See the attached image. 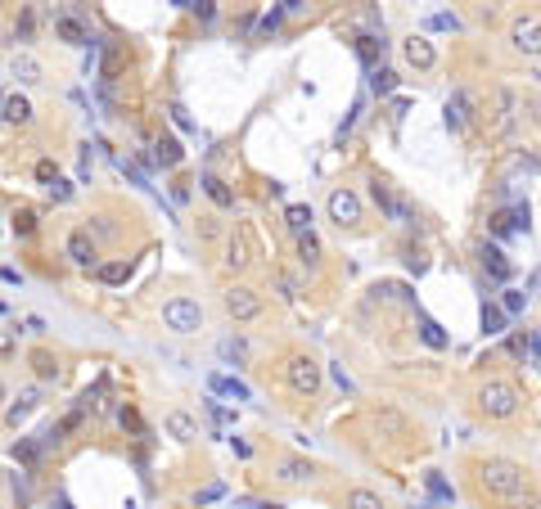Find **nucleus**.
<instances>
[{
  "mask_svg": "<svg viewBox=\"0 0 541 509\" xmlns=\"http://www.w3.org/2000/svg\"><path fill=\"white\" fill-rule=\"evenodd\" d=\"M478 487L506 509H537V496L528 491V478L514 460H483L478 464Z\"/></svg>",
  "mask_w": 541,
  "mask_h": 509,
  "instance_id": "obj_1",
  "label": "nucleus"
},
{
  "mask_svg": "<svg viewBox=\"0 0 541 509\" xmlns=\"http://www.w3.org/2000/svg\"><path fill=\"white\" fill-rule=\"evenodd\" d=\"M519 388H514L510 379H487L483 388H478V411L491 415V419H514L519 415Z\"/></svg>",
  "mask_w": 541,
  "mask_h": 509,
  "instance_id": "obj_2",
  "label": "nucleus"
},
{
  "mask_svg": "<svg viewBox=\"0 0 541 509\" xmlns=\"http://www.w3.org/2000/svg\"><path fill=\"white\" fill-rule=\"evenodd\" d=\"M163 325L171 333H199L203 329V307L194 302V297L176 293V297H167V302H163Z\"/></svg>",
  "mask_w": 541,
  "mask_h": 509,
  "instance_id": "obj_3",
  "label": "nucleus"
},
{
  "mask_svg": "<svg viewBox=\"0 0 541 509\" xmlns=\"http://www.w3.org/2000/svg\"><path fill=\"white\" fill-rule=\"evenodd\" d=\"M285 383H289L298 396H316V392H321V365H316L312 356L293 352L289 361H285Z\"/></svg>",
  "mask_w": 541,
  "mask_h": 509,
  "instance_id": "obj_4",
  "label": "nucleus"
},
{
  "mask_svg": "<svg viewBox=\"0 0 541 509\" xmlns=\"http://www.w3.org/2000/svg\"><path fill=\"white\" fill-rule=\"evenodd\" d=\"M510 41H514L519 55H541V18L519 14V18L510 23Z\"/></svg>",
  "mask_w": 541,
  "mask_h": 509,
  "instance_id": "obj_5",
  "label": "nucleus"
},
{
  "mask_svg": "<svg viewBox=\"0 0 541 509\" xmlns=\"http://www.w3.org/2000/svg\"><path fill=\"white\" fill-rule=\"evenodd\" d=\"M221 302H226V311L235 316L239 325H249V320L262 316V297H257L253 289H244V284H239V289H226V297H221Z\"/></svg>",
  "mask_w": 541,
  "mask_h": 509,
  "instance_id": "obj_6",
  "label": "nucleus"
},
{
  "mask_svg": "<svg viewBox=\"0 0 541 509\" xmlns=\"http://www.w3.org/2000/svg\"><path fill=\"white\" fill-rule=\"evenodd\" d=\"M329 217H334L338 226H356V221H361V198L352 190H334L329 194Z\"/></svg>",
  "mask_w": 541,
  "mask_h": 509,
  "instance_id": "obj_7",
  "label": "nucleus"
},
{
  "mask_svg": "<svg viewBox=\"0 0 541 509\" xmlns=\"http://www.w3.org/2000/svg\"><path fill=\"white\" fill-rule=\"evenodd\" d=\"M370 198H375L379 207H384V212H388L392 221H397V226H406V221H411V207H406V203H402V198L388 190L384 181H375V185H370Z\"/></svg>",
  "mask_w": 541,
  "mask_h": 509,
  "instance_id": "obj_8",
  "label": "nucleus"
},
{
  "mask_svg": "<svg viewBox=\"0 0 541 509\" xmlns=\"http://www.w3.org/2000/svg\"><path fill=\"white\" fill-rule=\"evenodd\" d=\"M68 262L72 266H86V270L95 266V239H91V230H72L68 234Z\"/></svg>",
  "mask_w": 541,
  "mask_h": 509,
  "instance_id": "obj_9",
  "label": "nucleus"
},
{
  "mask_svg": "<svg viewBox=\"0 0 541 509\" xmlns=\"http://www.w3.org/2000/svg\"><path fill=\"white\" fill-rule=\"evenodd\" d=\"M253 262V248H249V230H235V234H230V244H226V270H244V266H249Z\"/></svg>",
  "mask_w": 541,
  "mask_h": 509,
  "instance_id": "obj_10",
  "label": "nucleus"
},
{
  "mask_svg": "<svg viewBox=\"0 0 541 509\" xmlns=\"http://www.w3.org/2000/svg\"><path fill=\"white\" fill-rule=\"evenodd\" d=\"M469 118H474V95H469V91H456V95L447 99V127L460 131Z\"/></svg>",
  "mask_w": 541,
  "mask_h": 509,
  "instance_id": "obj_11",
  "label": "nucleus"
},
{
  "mask_svg": "<svg viewBox=\"0 0 541 509\" xmlns=\"http://www.w3.org/2000/svg\"><path fill=\"white\" fill-rule=\"evenodd\" d=\"M55 36H59V41H68V45H95L91 32H86L72 14H59V18H55Z\"/></svg>",
  "mask_w": 541,
  "mask_h": 509,
  "instance_id": "obj_12",
  "label": "nucleus"
},
{
  "mask_svg": "<svg viewBox=\"0 0 541 509\" xmlns=\"http://www.w3.org/2000/svg\"><path fill=\"white\" fill-rule=\"evenodd\" d=\"M199 185H203V194L212 198L217 207H226V212H230V207H235V190H230V185L221 181V176H212V171H207V176H203Z\"/></svg>",
  "mask_w": 541,
  "mask_h": 509,
  "instance_id": "obj_13",
  "label": "nucleus"
},
{
  "mask_svg": "<svg viewBox=\"0 0 541 509\" xmlns=\"http://www.w3.org/2000/svg\"><path fill=\"white\" fill-rule=\"evenodd\" d=\"M312 474H316L312 460H285L275 478H280V482H289V487H302V482H312Z\"/></svg>",
  "mask_w": 541,
  "mask_h": 509,
  "instance_id": "obj_14",
  "label": "nucleus"
},
{
  "mask_svg": "<svg viewBox=\"0 0 541 509\" xmlns=\"http://www.w3.org/2000/svg\"><path fill=\"white\" fill-rule=\"evenodd\" d=\"M36 406H41V388H23L18 392V401L9 406V424H23V419H28Z\"/></svg>",
  "mask_w": 541,
  "mask_h": 509,
  "instance_id": "obj_15",
  "label": "nucleus"
},
{
  "mask_svg": "<svg viewBox=\"0 0 541 509\" xmlns=\"http://www.w3.org/2000/svg\"><path fill=\"white\" fill-rule=\"evenodd\" d=\"M163 424H167V433H171V437H176V442H190L194 433H199V424H194V419H190L186 411H171V415L163 419Z\"/></svg>",
  "mask_w": 541,
  "mask_h": 509,
  "instance_id": "obj_16",
  "label": "nucleus"
},
{
  "mask_svg": "<svg viewBox=\"0 0 541 509\" xmlns=\"http://www.w3.org/2000/svg\"><path fill=\"white\" fill-rule=\"evenodd\" d=\"M28 361H32V370H36V374H41L45 383H59V361H55L50 352H45V347H36Z\"/></svg>",
  "mask_w": 541,
  "mask_h": 509,
  "instance_id": "obj_17",
  "label": "nucleus"
},
{
  "mask_svg": "<svg viewBox=\"0 0 541 509\" xmlns=\"http://www.w3.org/2000/svg\"><path fill=\"white\" fill-rule=\"evenodd\" d=\"M406 59H411L415 68H433V45L420 41V36H411V41H406Z\"/></svg>",
  "mask_w": 541,
  "mask_h": 509,
  "instance_id": "obj_18",
  "label": "nucleus"
},
{
  "mask_svg": "<svg viewBox=\"0 0 541 509\" xmlns=\"http://www.w3.org/2000/svg\"><path fill=\"white\" fill-rule=\"evenodd\" d=\"M14 77L23 86H36V81H41V64H36L32 55H14Z\"/></svg>",
  "mask_w": 541,
  "mask_h": 509,
  "instance_id": "obj_19",
  "label": "nucleus"
},
{
  "mask_svg": "<svg viewBox=\"0 0 541 509\" xmlns=\"http://www.w3.org/2000/svg\"><path fill=\"white\" fill-rule=\"evenodd\" d=\"M5 122H18V127H28V122H32V104H28L23 95H9V99H5Z\"/></svg>",
  "mask_w": 541,
  "mask_h": 509,
  "instance_id": "obj_20",
  "label": "nucleus"
},
{
  "mask_svg": "<svg viewBox=\"0 0 541 509\" xmlns=\"http://www.w3.org/2000/svg\"><path fill=\"white\" fill-rule=\"evenodd\" d=\"M483 266H487V270H491L496 280H510V262H506V253H501V248L483 244Z\"/></svg>",
  "mask_w": 541,
  "mask_h": 509,
  "instance_id": "obj_21",
  "label": "nucleus"
},
{
  "mask_svg": "<svg viewBox=\"0 0 541 509\" xmlns=\"http://www.w3.org/2000/svg\"><path fill=\"white\" fill-rule=\"evenodd\" d=\"M158 163H163V167H176L181 163V158H186V149H181L176 140H171V135H158Z\"/></svg>",
  "mask_w": 541,
  "mask_h": 509,
  "instance_id": "obj_22",
  "label": "nucleus"
},
{
  "mask_svg": "<svg viewBox=\"0 0 541 509\" xmlns=\"http://www.w3.org/2000/svg\"><path fill=\"white\" fill-rule=\"evenodd\" d=\"M289 230H298V239H302V234H312V207H302V203H293L289 207Z\"/></svg>",
  "mask_w": 541,
  "mask_h": 509,
  "instance_id": "obj_23",
  "label": "nucleus"
},
{
  "mask_svg": "<svg viewBox=\"0 0 541 509\" xmlns=\"http://www.w3.org/2000/svg\"><path fill=\"white\" fill-rule=\"evenodd\" d=\"M212 392H226V396H235V401H249V396H253L249 383H239V379H221V374L212 379Z\"/></svg>",
  "mask_w": 541,
  "mask_h": 509,
  "instance_id": "obj_24",
  "label": "nucleus"
},
{
  "mask_svg": "<svg viewBox=\"0 0 541 509\" xmlns=\"http://www.w3.org/2000/svg\"><path fill=\"white\" fill-rule=\"evenodd\" d=\"M348 509H384V501H379L375 491H365V487H352L348 491Z\"/></svg>",
  "mask_w": 541,
  "mask_h": 509,
  "instance_id": "obj_25",
  "label": "nucleus"
},
{
  "mask_svg": "<svg viewBox=\"0 0 541 509\" xmlns=\"http://www.w3.org/2000/svg\"><path fill=\"white\" fill-rule=\"evenodd\" d=\"M95 275H100L104 284H127L131 266H127V262H108V266H100V270H95Z\"/></svg>",
  "mask_w": 541,
  "mask_h": 509,
  "instance_id": "obj_26",
  "label": "nucleus"
},
{
  "mask_svg": "<svg viewBox=\"0 0 541 509\" xmlns=\"http://www.w3.org/2000/svg\"><path fill=\"white\" fill-rule=\"evenodd\" d=\"M420 338H424L428 347H447V333H442L438 320H428V316H420Z\"/></svg>",
  "mask_w": 541,
  "mask_h": 509,
  "instance_id": "obj_27",
  "label": "nucleus"
},
{
  "mask_svg": "<svg viewBox=\"0 0 541 509\" xmlns=\"http://www.w3.org/2000/svg\"><path fill=\"white\" fill-rule=\"evenodd\" d=\"M424 482H428V491H433V501H456V491H451L447 487V482H442V474H438V469H433V474H424Z\"/></svg>",
  "mask_w": 541,
  "mask_h": 509,
  "instance_id": "obj_28",
  "label": "nucleus"
},
{
  "mask_svg": "<svg viewBox=\"0 0 541 509\" xmlns=\"http://www.w3.org/2000/svg\"><path fill=\"white\" fill-rule=\"evenodd\" d=\"M506 329V311H501V307H483V333H501Z\"/></svg>",
  "mask_w": 541,
  "mask_h": 509,
  "instance_id": "obj_29",
  "label": "nucleus"
},
{
  "mask_svg": "<svg viewBox=\"0 0 541 509\" xmlns=\"http://www.w3.org/2000/svg\"><path fill=\"white\" fill-rule=\"evenodd\" d=\"M370 86H375V95H388L392 86H397V72H388V68H379L375 77H370Z\"/></svg>",
  "mask_w": 541,
  "mask_h": 509,
  "instance_id": "obj_30",
  "label": "nucleus"
},
{
  "mask_svg": "<svg viewBox=\"0 0 541 509\" xmlns=\"http://www.w3.org/2000/svg\"><path fill=\"white\" fill-rule=\"evenodd\" d=\"M14 352H18V329H0V361H9Z\"/></svg>",
  "mask_w": 541,
  "mask_h": 509,
  "instance_id": "obj_31",
  "label": "nucleus"
},
{
  "mask_svg": "<svg viewBox=\"0 0 541 509\" xmlns=\"http://www.w3.org/2000/svg\"><path fill=\"white\" fill-rule=\"evenodd\" d=\"M356 50H361L365 64H375V55H384V41H379V36H361V45H356Z\"/></svg>",
  "mask_w": 541,
  "mask_h": 509,
  "instance_id": "obj_32",
  "label": "nucleus"
},
{
  "mask_svg": "<svg viewBox=\"0 0 541 509\" xmlns=\"http://www.w3.org/2000/svg\"><path fill=\"white\" fill-rule=\"evenodd\" d=\"M298 253H302V266L321 257V244H316V234H302V239H298Z\"/></svg>",
  "mask_w": 541,
  "mask_h": 509,
  "instance_id": "obj_33",
  "label": "nucleus"
},
{
  "mask_svg": "<svg viewBox=\"0 0 541 509\" xmlns=\"http://www.w3.org/2000/svg\"><path fill=\"white\" fill-rule=\"evenodd\" d=\"M14 230H18V234H23V239H28V234H32V230H36V212H32V207H23V212H18V217H14Z\"/></svg>",
  "mask_w": 541,
  "mask_h": 509,
  "instance_id": "obj_34",
  "label": "nucleus"
},
{
  "mask_svg": "<svg viewBox=\"0 0 541 509\" xmlns=\"http://www.w3.org/2000/svg\"><path fill=\"white\" fill-rule=\"evenodd\" d=\"M36 455H41V446H36V442H18L14 446V460H23V464H36Z\"/></svg>",
  "mask_w": 541,
  "mask_h": 509,
  "instance_id": "obj_35",
  "label": "nucleus"
},
{
  "mask_svg": "<svg viewBox=\"0 0 541 509\" xmlns=\"http://www.w3.org/2000/svg\"><path fill=\"white\" fill-rule=\"evenodd\" d=\"M32 28H36L32 9H23V18H18V28H14V41H32Z\"/></svg>",
  "mask_w": 541,
  "mask_h": 509,
  "instance_id": "obj_36",
  "label": "nucleus"
},
{
  "mask_svg": "<svg viewBox=\"0 0 541 509\" xmlns=\"http://www.w3.org/2000/svg\"><path fill=\"white\" fill-rule=\"evenodd\" d=\"M50 198H55V203H68V198H72V185H68L64 176L50 181Z\"/></svg>",
  "mask_w": 541,
  "mask_h": 509,
  "instance_id": "obj_37",
  "label": "nucleus"
},
{
  "mask_svg": "<svg viewBox=\"0 0 541 509\" xmlns=\"http://www.w3.org/2000/svg\"><path fill=\"white\" fill-rule=\"evenodd\" d=\"M36 176H41L45 185H50V181H59V171H55V163H50V158H41V163H36Z\"/></svg>",
  "mask_w": 541,
  "mask_h": 509,
  "instance_id": "obj_38",
  "label": "nucleus"
},
{
  "mask_svg": "<svg viewBox=\"0 0 541 509\" xmlns=\"http://www.w3.org/2000/svg\"><path fill=\"white\" fill-rule=\"evenodd\" d=\"M519 311H523V293L510 289V293H506V316H519Z\"/></svg>",
  "mask_w": 541,
  "mask_h": 509,
  "instance_id": "obj_39",
  "label": "nucleus"
},
{
  "mask_svg": "<svg viewBox=\"0 0 541 509\" xmlns=\"http://www.w3.org/2000/svg\"><path fill=\"white\" fill-rule=\"evenodd\" d=\"M428 28H451V32H456L460 23H456V14H433V18H428Z\"/></svg>",
  "mask_w": 541,
  "mask_h": 509,
  "instance_id": "obj_40",
  "label": "nucleus"
},
{
  "mask_svg": "<svg viewBox=\"0 0 541 509\" xmlns=\"http://www.w3.org/2000/svg\"><path fill=\"white\" fill-rule=\"evenodd\" d=\"M528 356H533V365L541 370V338L537 333H528Z\"/></svg>",
  "mask_w": 541,
  "mask_h": 509,
  "instance_id": "obj_41",
  "label": "nucleus"
},
{
  "mask_svg": "<svg viewBox=\"0 0 541 509\" xmlns=\"http://www.w3.org/2000/svg\"><path fill=\"white\" fill-rule=\"evenodd\" d=\"M171 122H176L181 131H190V118H186V108H181V104H171Z\"/></svg>",
  "mask_w": 541,
  "mask_h": 509,
  "instance_id": "obj_42",
  "label": "nucleus"
},
{
  "mask_svg": "<svg viewBox=\"0 0 541 509\" xmlns=\"http://www.w3.org/2000/svg\"><path fill=\"white\" fill-rule=\"evenodd\" d=\"M280 18H285V14H280V9H270V14L262 18V32H275V28H280Z\"/></svg>",
  "mask_w": 541,
  "mask_h": 509,
  "instance_id": "obj_43",
  "label": "nucleus"
},
{
  "mask_svg": "<svg viewBox=\"0 0 541 509\" xmlns=\"http://www.w3.org/2000/svg\"><path fill=\"white\" fill-rule=\"evenodd\" d=\"M122 428H135V433H140V415H135V411H122Z\"/></svg>",
  "mask_w": 541,
  "mask_h": 509,
  "instance_id": "obj_44",
  "label": "nucleus"
},
{
  "mask_svg": "<svg viewBox=\"0 0 541 509\" xmlns=\"http://www.w3.org/2000/svg\"><path fill=\"white\" fill-rule=\"evenodd\" d=\"M0 280H5V284H23V275H18L14 266H0Z\"/></svg>",
  "mask_w": 541,
  "mask_h": 509,
  "instance_id": "obj_45",
  "label": "nucleus"
},
{
  "mask_svg": "<svg viewBox=\"0 0 541 509\" xmlns=\"http://www.w3.org/2000/svg\"><path fill=\"white\" fill-rule=\"evenodd\" d=\"M199 234H207V239H212V234H217V221H212V217H199Z\"/></svg>",
  "mask_w": 541,
  "mask_h": 509,
  "instance_id": "obj_46",
  "label": "nucleus"
},
{
  "mask_svg": "<svg viewBox=\"0 0 541 509\" xmlns=\"http://www.w3.org/2000/svg\"><path fill=\"white\" fill-rule=\"evenodd\" d=\"M334 383H338V388H343V392H352V379H348V374H343V365H334Z\"/></svg>",
  "mask_w": 541,
  "mask_h": 509,
  "instance_id": "obj_47",
  "label": "nucleus"
},
{
  "mask_svg": "<svg viewBox=\"0 0 541 509\" xmlns=\"http://www.w3.org/2000/svg\"><path fill=\"white\" fill-rule=\"evenodd\" d=\"M28 333H45V320L41 316H28Z\"/></svg>",
  "mask_w": 541,
  "mask_h": 509,
  "instance_id": "obj_48",
  "label": "nucleus"
},
{
  "mask_svg": "<svg viewBox=\"0 0 541 509\" xmlns=\"http://www.w3.org/2000/svg\"><path fill=\"white\" fill-rule=\"evenodd\" d=\"M262 509H280V505H262Z\"/></svg>",
  "mask_w": 541,
  "mask_h": 509,
  "instance_id": "obj_49",
  "label": "nucleus"
},
{
  "mask_svg": "<svg viewBox=\"0 0 541 509\" xmlns=\"http://www.w3.org/2000/svg\"><path fill=\"white\" fill-rule=\"evenodd\" d=\"M0 118H5V108H0Z\"/></svg>",
  "mask_w": 541,
  "mask_h": 509,
  "instance_id": "obj_50",
  "label": "nucleus"
},
{
  "mask_svg": "<svg viewBox=\"0 0 541 509\" xmlns=\"http://www.w3.org/2000/svg\"><path fill=\"white\" fill-rule=\"evenodd\" d=\"M0 396H5V388H0Z\"/></svg>",
  "mask_w": 541,
  "mask_h": 509,
  "instance_id": "obj_51",
  "label": "nucleus"
},
{
  "mask_svg": "<svg viewBox=\"0 0 541 509\" xmlns=\"http://www.w3.org/2000/svg\"><path fill=\"white\" fill-rule=\"evenodd\" d=\"M420 509H428V505H420Z\"/></svg>",
  "mask_w": 541,
  "mask_h": 509,
  "instance_id": "obj_52",
  "label": "nucleus"
}]
</instances>
